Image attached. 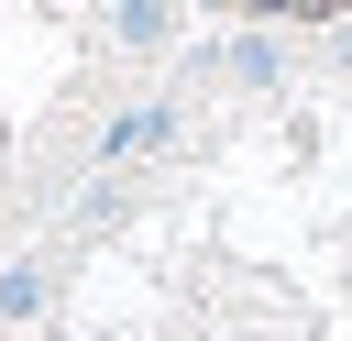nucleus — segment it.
Wrapping results in <instances>:
<instances>
[{
	"label": "nucleus",
	"instance_id": "f257e3e1",
	"mask_svg": "<svg viewBox=\"0 0 352 341\" xmlns=\"http://www.w3.org/2000/svg\"><path fill=\"white\" fill-rule=\"evenodd\" d=\"M165 121H176L165 99H143V110H121V121H110V154H154V143H165Z\"/></svg>",
	"mask_w": 352,
	"mask_h": 341
},
{
	"label": "nucleus",
	"instance_id": "f03ea898",
	"mask_svg": "<svg viewBox=\"0 0 352 341\" xmlns=\"http://www.w3.org/2000/svg\"><path fill=\"white\" fill-rule=\"evenodd\" d=\"M33 308H44V275L11 264V275H0V319H33Z\"/></svg>",
	"mask_w": 352,
	"mask_h": 341
}]
</instances>
